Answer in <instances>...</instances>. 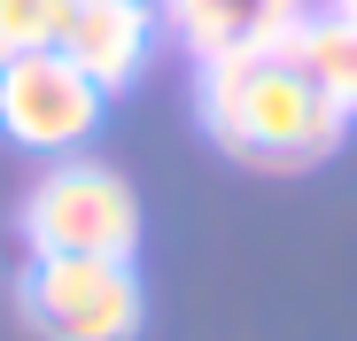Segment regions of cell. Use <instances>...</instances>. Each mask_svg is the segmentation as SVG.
<instances>
[{
  "mask_svg": "<svg viewBox=\"0 0 357 341\" xmlns=\"http://www.w3.org/2000/svg\"><path fill=\"white\" fill-rule=\"evenodd\" d=\"M319 0H155L163 39H178L195 63H225V54L280 47Z\"/></svg>",
  "mask_w": 357,
  "mask_h": 341,
  "instance_id": "6",
  "label": "cell"
},
{
  "mask_svg": "<svg viewBox=\"0 0 357 341\" xmlns=\"http://www.w3.org/2000/svg\"><path fill=\"white\" fill-rule=\"evenodd\" d=\"M54 31H63V0H0V63L54 47Z\"/></svg>",
  "mask_w": 357,
  "mask_h": 341,
  "instance_id": "8",
  "label": "cell"
},
{
  "mask_svg": "<svg viewBox=\"0 0 357 341\" xmlns=\"http://www.w3.org/2000/svg\"><path fill=\"white\" fill-rule=\"evenodd\" d=\"M16 233L31 256H132L140 194L109 163H47L16 209Z\"/></svg>",
  "mask_w": 357,
  "mask_h": 341,
  "instance_id": "2",
  "label": "cell"
},
{
  "mask_svg": "<svg viewBox=\"0 0 357 341\" xmlns=\"http://www.w3.org/2000/svg\"><path fill=\"white\" fill-rule=\"evenodd\" d=\"M326 8H342V16H357V0H326Z\"/></svg>",
  "mask_w": 357,
  "mask_h": 341,
  "instance_id": "9",
  "label": "cell"
},
{
  "mask_svg": "<svg viewBox=\"0 0 357 341\" xmlns=\"http://www.w3.org/2000/svg\"><path fill=\"white\" fill-rule=\"evenodd\" d=\"M16 303L39 341H140L148 318L132 256H31Z\"/></svg>",
  "mask_w": 357,
  "mask_h": 341,
  "instance_id": "3",
  "label": "cell"
},
{
  "mask_svg": "<svg viewBox=\"0 0 357 341\" xmlns=\"http://www.w3.org/2000/svg\"><path fill=\"white\" fill-rule=\"evenodd\" d=\"M195 117H202L218 155L257 163V170H303V163H326L349 140V117L280 47L195 63Z\"/></svg>",
  "mask_w": 357,
  "mask_h": 341,
  "instance_id": "1",
  "label": "cell"
},
{
  "mask_svg": "<svg viewBox=\"0 0 357 341\" xmlns=\"http://www.w3.org/2000/svg\"><path fill=\"white\" fill-rule=\"evenodd\" d=\"M280 54H287V63L342 109L349 125H357V16H342V8H311L303 24L280 39Z\"/></svg>",
  "mask_w": 357,
  "mask_h": 341,
  "instance_id": "7",
  "label": "cell"
},
{
  "mask_svg": "<svg viewBox=\"0 0 357 341\" xmlns=\"http://www.w3.org/2000/svg\"><path fill=\"white\" fill-rule=\"evenodd\" d=\"M101 109H109V93L63 47L0 63V140L24 148V155H78L101 132Z\"/></svg>",
  "mask_w": 357,
  "mask_h": 341,
  "instance_id": "4",
  "label": "cell"
},
{
  "mask_svg": "<svg viewBox=\"0 0 357 341\" xmlns=\"http://www.w3.org/2000/svg\"><path fill=\"white\" fill-rule=\"evenodd\" d=\"M155 39H163L155 0H63V31H54V47H63L101 93L140 86Z\"/></svg>",
  "mask_w": 357,
  "mask_h": 341,
  "instance_id": "5",
  "label": "cell"
}]
</instances>
